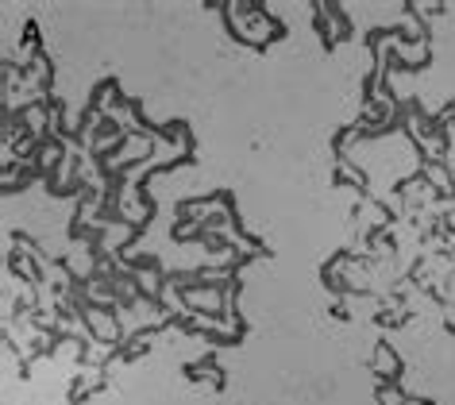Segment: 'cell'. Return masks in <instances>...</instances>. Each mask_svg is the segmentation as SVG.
<instances>
[{
  "label": "cell",
  "mask_w": 455,
  "mask_h": 405,
  "mask_svg": "<svg viewBox=\"0 0 455 405\" xmlns=\"http://www.w3.org/2000/svg\"><path fill=\"white\" fill-rule=\"evenodd\" d=\"M374 367H379V375H397V370H402V367H397V355L390 352V347H379V363H374Z\"/></svg>",
  "instance_id": "cell-1"
}]
</instances>
